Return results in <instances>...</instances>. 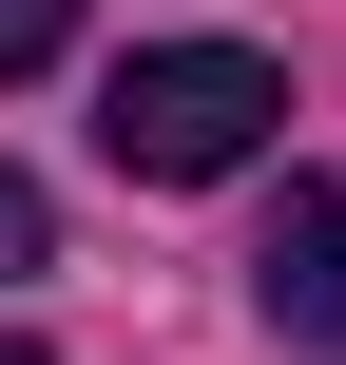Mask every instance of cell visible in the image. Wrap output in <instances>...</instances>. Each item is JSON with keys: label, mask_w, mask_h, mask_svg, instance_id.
<instances>
[{"label": "cell", "mask_w": 346, "mask_h": 365, "mask_svg": "<svg viewBox=\"0 0 346 365\" xmlns=\"http://www.w3.org/2000/svg\"><path fill=\"white\" fill-rule=\"evenodd\" d=\"M270 115H289V77H270L250 38H154V58H116L96 154H116L135 192H212V173H250V154H270Z\"/></svg>", "instance_id": "1"}, {"label": "cell", "mask_w": 346, "mask_h": 365, "mask_svg": "<svg viewBox=\"0 0 346 365\" xmlns=\"http://www.w3.org/2000/svg\"><path fill=\"white\" fill-rule=\"evenodd\" d=\"M250 308L289 346H346V173H289L270 231H250Z\"/></svg>", "instance_id": "2"}, {"label": "cell", "mask_w": 346, "mask_h": 365, "mask_svg": "<svg viewBox=\"0 0 346 365\" xmlns=\"http://www.w3.org/2000/svg\"><path fill=\"white\" fill-rule=\"evenodd\" d=\"M39 58H77V0H0V77H39Z\"/></svg>", "instance_id": "3"}, {"label": "cell", "mask_w": 346, "mask_h": 365, "mask_svg": "<svg viewBox=\"0 0 346 365\" xmlns=\"http://www.w3.org/2000/svg\"><path fill=\"white\" fill-rule=\"evenodd\" d=\"M19 269H58V212H39V173H0V289Z\"/></svg>", "instance_id": "4"}, {"label": "cell", "mask_w": 346, "mask_h": 365, "mask_svg": "<svg viewBox=\"0 0 346 365\" xmlns=\"http://www.w3.org/2000/svg\"><path fill=\"white\" fill-rule=\"evenodd\" d=\"M0 365H39V346H0Z\"/></svg>", "instance_id": "5"}]
</instances>
